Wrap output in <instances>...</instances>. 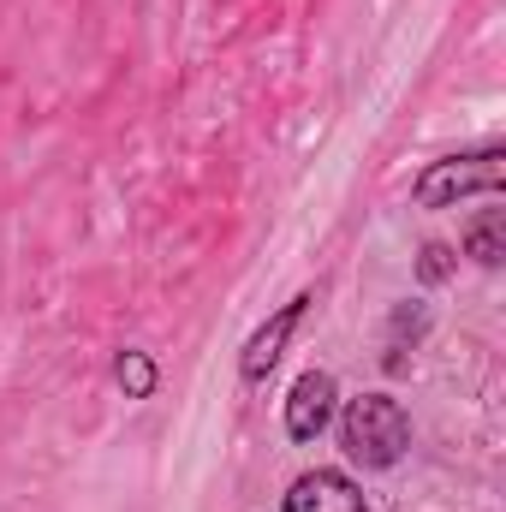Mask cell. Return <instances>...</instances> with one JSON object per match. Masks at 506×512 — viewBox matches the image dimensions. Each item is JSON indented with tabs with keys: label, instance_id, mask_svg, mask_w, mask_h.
Instances as JSON below:
<instances>
[{
	"label": "cell",
	"instance_id": "6da1fadb",
	"mask_svg": "<svg viewBox=\"0 0 506 512\" xmlns=\"http://www.w3.org/2000/svg\"><path fill=\"white\" fill-rule=\"evenodd\" d=\"M340 447L364 471H393L411 453V417L393 393H358L340 411Z\"/></svg>",
	"mask_w": 506,
	"mask_h": 512
},
{
	"label": "cell",
	"instance_id": "7a4b0ae2",
	"mask_svg": "<svg viewBox=\"0 0 506 512\" xmlns=\"http://www.w3.org/2000/svg\"><path fill=\"white\" fill-rule=\"evenodd\" d=\"M501 185H506V149L489 143V149H477V155L429 161V167L417 173L411 197H417V209H453V203H465V197H495Z\"/></svg>",
	"mask_w": 506,
	"mask_h": 512
},
{
	"label": "cell",
	"instance_id": "3957f363",
	"mask_svg": "<svg viewBox=\"0 0 506 512\" xmlns=\"http://www.w3.org/2000/svg\"><path fill=\"white\" fill-rule=\"evenodd\" d=\"M304 310H310V292H298V298H286L262 328H256L251 340H245V352H239V376L245 387H262L268 382V370L280 364V352H286V340H292V328L304 322Z\"/></svg>",
	"mask_w": 506,
	"mask_h": 512
},
{
	"label": "cell",
	"instance_id": "277c9868",
	"mask_svg": "<svg viewBox=\"0 0 506 512\" xmlns=\"http://www.w3.org/2000/svg\"><path fill=\"white\" fill-rule=\"evenodd\" d=\"M334 399H340V387H334L328 370H304L286 393V435L292 441H322V429L334 423Z\"/></svg>",
	"mask_w": 506,
	"mask_h": 512
},
{
	"label": "cell",
	"instance_id": "5b68a950",
	"mask_svg": "<svg viewBox=\"0 0 506 512\" xmlns=\"http://www.w3.org/2000/svg\"><path fill=\"white\" fill-rule=\"evenodd\" d=\"M280 512H370V507H364V489L346 471H304V477H292Z\"/></svg>",
	"mask_w": 506,
	"mask_h": 512
},
{
	"label": "cell",
	"instance_id": "8992f818",
	"mask_svg": "<svg viewBox=\"0 0 506 512\" xmlns=\"http://www.w3.org/2000/svg\"><path fill=\"white\" fill-rule=\"evenodd\" d=\"M465 256H471L477 268H501V256H506V215L501 209H483V215L465 227Z\"/></svg>",
	"mask_w": 506,
	"mask_h": 512
},
{
	"label": "cell",
	"instance_id": "52a82bcc",
	"mask_svg": "<svg viewBox=\"0 0 506 512\" xmlns=\"http://www.w3.org/2000/svg\"><path fill=\"white\" fill-rule=\"evenodd\" d=\"M423 328H429V316H423V310H411V304H399V310H393V322H387V352H381V370H387V376H399V370H405V352L423 340Z\"/></svg>",
	"mask_w": 506,
	"mask_h": 512
},
{
	"label": "cell",
	"instance_id": "ba28073f",
	"mask_svg": "<svg viewBox=\"0 0 506 512\" xmlns=\"http://www.w3.org/2000/svg\"><path fill=\"white\" fill-rule=\"evenodd\" d=\"M114 382H120V393H126V399H149V393L161 387V370H155V358H149V352L126 346V352L114 358Z\"/></svg>",
	"mask_w": 506,
	"mask_h": 512
},
{
	"label": "cell",
	"instance_id": "9c48e42d",
	"mask_svg": "<svg viewBox=\"0 0 506 512\" xmlns=\"http://www.w3.org/2000/svg\"><path fill=\"white\" fill-rule=\"evenodd\" d=\"M453 268H459V256H453V245H441V239H429L423 256H417V280H423V286H447Z\"/></svg>",
	"mask_w": 506,
	"mask_h": 512
}]
</instances>
